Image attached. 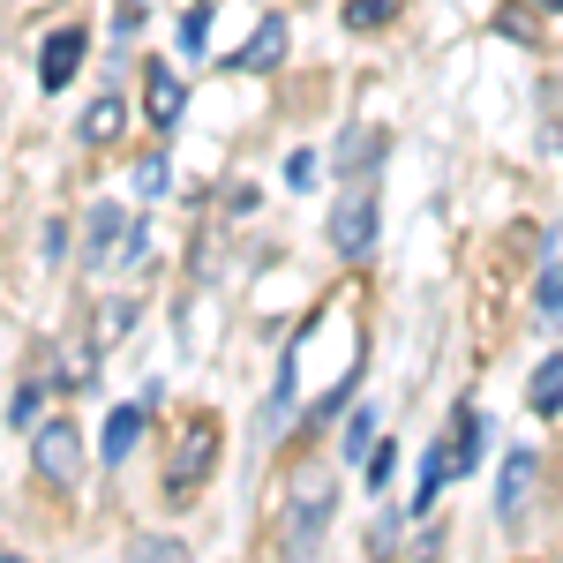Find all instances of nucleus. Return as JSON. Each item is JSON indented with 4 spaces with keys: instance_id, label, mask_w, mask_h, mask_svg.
Listing matches in <instances>:
<instances>
[{
    "instance_id": "nucleus-16",
    "label": "nucleus",
    "mask_w": 563,
    "mask_h": 563,
    "mask_svg": "<svg viewBox=\"0 0 563 563\" xmlns=\"http://www.w3.org/2000/svg\"><path fill=\"white\" fill-rule=\"evenodd\" d=\"M526 406H533V413H563V353H549V361L533 368V384H526Z\"/></svg>"
},
{
    "instance_id": "nucleus-4",
    "label": "nucleus",
    "mask_w": 563,
    "mask_h": 563,
    "mask_svg": "<svg viewBox=\"0 0 563 563\" xmlns=\"http://www.w3.org/2000/svg\"><path fill=\"white\" fill-rule=\"evenodd\" d=\"M533 496H541V459L519 443V451H504V466H496V526L519 533L526 511H533Z\"/></svg>"
},
{
    "instance_id": "nucleus-10",
    "label": "nucleus",
    "mask_w": 563,
    "mask_h": 563,
    "mask_svg": "<svg viewBox=\"0 0 563 563\" xmlns=\"http://www.w3.org/2000/svg\"><path fill=\"white\" fill-rule=\"evenodd\" d=\"M286 45H294V38H286V15H263L256 38L233 53V76H271V68L286 60Z\"/></svg>"
},
{
    "instance_id": "nucleus-7",
    "label": "nucleus",
    "mask_w": 563,
    "mask_h": 563,
    "mask_svg": "<svg viewBox=\"0 0 563 563\" xmlns=\"http://www.w3.org/2000/svg\"><path fill=\"white\" fill-rule=\"evenodd\" d=\"M496 38L563 45V0H511V8H496Z\"/></svg>"
},
{
    "instance_id": "nucleus-28",
    "label": "nucleus",
    "mask_w": 563,
    "mask_h": 563,
    "mask_svg": "<svg viewBox=\"0 0 563 563\" xmlns=\"http://www.w3.org/2000/svg\"><path fill=\"white\" fill-rule=\"evenodd\" d=\"M0 563H23V556H0Z\"/></svg>"
},
{
    "instance_id": "nucleus-25",
    "label": "nucleus",
    "mask_w": 563,
    "mask_h": 563,
    "mask_svg": "<svg viewBox=\"0 0 563 563\" xmlns=\"http://www.w3.org/2000/svg\"><path fill=\"white\" fill-rule=\"evenodd\" d=\"M390 466H398V443H376V451H368V466H361V474H368V488H384Z\"/></svg>"
},
{
    "instance_id": "nucleus-18",
    "label": "nucleus",
    "mask_w": 563,
    "mask_h": 563,
    "mask_svg": "<svg viewBox=\"0 0 563 563\" xmlns=\"http://www.w3.org/2000/svg\"><path fill=\"white\" fill-rule=\"evenodd\" d=\"M129 563H196V556H188V541H174V533H143V541H129Z\"/></svg>"
},
{
    "instance_id": "nucleus-13",
    "label": "nucleus",
    "mask_w": 563,
    "mask_h": 563,
    "mask_svg": "<svg viewBox=\"0 0 563 563\" xmlns=\"http://www.w3.org/2000/svg\"><path fill=\"white\" fill-rule=\"evenodd\" d=\"M121 129H129V98H90L84 121H76V143H84V151H106Z\"/></svg>"
},
{
    "instance_id": "nucleus-1",
    "label": "nucleus",
    "mask_w": 563,
    "mask_h": 563,
    "mask_svg": "<svg viewBox=\"0 0 563 563\" xmlns=\"http://www.w3.org/2000/svg\"><path fill=\"white\" fill-rule=\"evenodd\" d=\"M143 241H151L143 218H129L121 203H90V218H84V263L90 271H121V263H135Z\"/></svg>"
},
{
    "instance_id": "nucleus-8",
    "label": "nucleus",
    "mask_w": 563,
    "mask_h": 563,
    "mask_svg": "<svg viewBox=\"0 0 563 563\" xmlns=\"http://www.w3.org/2000/svg\"><path fill=\"white\" fill-rule=\"evenodd\" d=\"M323 526H331V481L301 488L294 526H286V563H308V556H316V549H323Z\"/></svg>"
},
{
    "instance_id": "nucleus-15",
    "label": "nucleus",
    "mask_w": 563,
    "mask_h": 563,
    "mask_svg": "<svg viewBox=\"0 0 563 563\" xmlns=\"http://www.w3.org/2000/svg\"><path fill=\"white\" fill-rule=\"evenodd\" d=\"M459 474L451 466V443H429V459H421V481H413V519H429L435 511V496H443V481Z\"/></svg>"
},
{
    "instance_id": "nucleus-9",
    "label": "nucleus",
    "mask_w": 563,
    "mask_h": 563,
    "mask_svg": "<svg viewBox=\"0 0 563 563\" xmlns=\"http://www.w3.org/2000/svg\"><path fill=\"white\" fill-rule=\"evenodd\" d=\"M143 429H151V398H135V406H113V413H106V435H98L106 466H129V451L143 443Z\"/></svg>"
},
{
    "instance_id": "nucleus-17",
    "label": "nucleus",
    "mask_w": 563,
    "mask_h": 563,
    "mask_svg": "<svg viewBox=\"0 0 563 563\" xmlns=\"http://www.w3.org/2000/svg\"><path fill=\"white\" fill-rule=\"evenodd\" d=\"M211 8L218 0H196V8H188V15H180V53H188V60H203V45H211Z\"/></svg>"
},
{
    "instance_id": "nucleus-21",
    "label": "nucleus",
    "mask_w": 563,
    "mask_h": 563,
    "mask_svg": "<svg viewBox=\"0 0 563 563\" xmlns=\"http://www.w3.org/2000/svg\"><path fill=\"white\" fill-rule=\"evenodd\" d=\"M323 180V151H294L286 158V188H316Z\"/></svg>"
},
{
    "instance_id": "nucleus-27",
    "label": "nucleus",
    "mask_w": 563,
    "mask_h": 563,
    "mask_svg": "<svg viewBox=\"0 0 563 563\" xmlns=\"http://www.w3.org/2000/svg\"><path fill=\"white\" fill-rule=\"evenodd\" d=\"M60 256H68V225L53 218V225H45V263H60Z\"/></svg>"
},
{
    "instance_id": "nucleus-12",
    "label": "nucleus",
    "mask_w": 563,
    "mask_h": 563,
    "mask_svg": "<svg viewBox=\"0 0 563 563\" xmlns=\"http://www.w3.org/2000/svg\"><path fill=\"white\" fill-rule=\"evenodd\" d=\"M143 113H151V129H174L180 121V76L166 68V60L143 68Z\"/></svg>"
},
{
    "instance_id": "nucleus-20",
    "label": "nucleus",
    "mask_w": 563,
    "mask_h": 563,
    "mask_svg": "<svg viewBox=\"0 0 563 563\" xmlns=\"http://www.w3.org/2000/svg\"><path fill=\"white\" fill-rule=\"evenodd\" d=\"M368 451H376V406H361L346 421V459L353 466H368Z\"/></svg>"
},
{
    "instance_id": "nucleus-2",
    "label": "nucleus",
    "mask_w": 563,
    "mask_h": 563,
    "mask_svg": "<svg viewBox=\"0 0 563 563\" xmlns=\"http://www.w3.org/2000/svg\"><path fill=\"white\" fill-rule=\"evenodd\" d=\"M218 451H225V429H218V413H196L188 429H180V443H174V466H166V496H196L203 481L218 474Z\"/></svg>"
},
{
    "instance_id": "nucleus-5",
    "label": "nucleus",
    "mask_w": 563,
    "mask_h": 563,
    "mask_svg": "<svg viewBox=\"0 0 563 563\" xmlns=\"http://www.w3.org/2000/svg\"><path fill=\"white\" fill-rule=\"evenodd\" d=\"M331 249H339L346 263H368V249H376V180H368V188L353 180L346 203L331 211Z\"/></svg>"
},
{
    "instance_id": "nucleus-19",
    "label": "nucleus",
    "mask_w": 563,
    "mask_h": 563,
    "mask_svg": "<svg viewBox=\"0 0 563 563\" xmlns=\"http://www.w3.org/2000/svg\"><path fill=\"white\" fill-rule=\"evenodd\" d=\"M53 398V384H23L8 398V429H38V406Z\"/></svg>"
},
{
    "instance_id": "nucleus-3",
    "label": "nucleus",
    "mask_w": 563,
    "mask_h": 563,
    "mask_svg": "<svg viewBox=\"0 0 563 563\" xmlns=\"http://www.w3.org/2000/svg\"><path fill=\"white\" fill-rule=\"evenodd\" d=\"M31 466H38L45 488H68V481H76V466H84V435H76L68 413H53V421L31 429Z\"/></svg>"
},
{
    "instance_id": "nucleus-11",
    "label": "nucleus",
    "mask_w": 563,
    "mask_h": 563,
    "mask_svg": "<svg viewBox=\"0 0 563 563\" xmlns=\"http://www.w3.org/2000/svg\"><path fill=\"white\" fill-rule=\"evenodd\" d=\"M451 466L459 474L488 466V421H481V406H459V421H451Z\"/></svg>"
},
{
    "instance_id": "nucleus-14",
    "label": "nucleus",
    "mask_w": 563,
    "mask_h": 563,
    "mask_svg": "<svg viewBox=\"0 0 563 563\" xmlns=\"http://www.w3.org/2000/svg\"><path fill=\"white\" fill-rule=\"evenodd\" d=\"M135 316H143V308H135V294H113V301H98V316H90V353L121 346V339L135 331Z\"/></svg>"
},
{
    "instance_id": "nucleus-24",
    "label": "nucleus",
    "mask_w": 563,
    "mask_h": 563,
    "mask_svg": "<svg viewBox=\"0 0 563 563\" xmlns=\"http://www.w3.org/2000/svg\"><path fill=\"white\" fill-rule=\"evenodd\" d=\"M166 151H151V158H143V166H135V188H143V196H166Z\"/></svg>"
},
{
    "instance_id": "nucleus-6",
    "label": "nucleus",
    "mask_w": 563,
    "mask_h": 563,
    "mask_svg": "<svg viewBox=\"0 0 563 563\" xmlns=\"http://www.w3.org/2000/svg\"><path fill=\"white\" fill-rule=\"evenodd\" d=\"M84 53H90L84 23H60V31H45V38H38V90H45V98H60V90L76 84Z\"/></svg>"
},
{
    "instance_id": "nucleus-22",
    "label": "nucleus",
    "mask_w": 563,
    "mask_h": 563,
    "mask_svg": "<svg viewBox=\"0 0 563 563\" xmlns=\"http://www.w3.org/2000/svg\"><path fill=\"white\" fill-rule=\"evenodd\" d=\"M390 23V0H346V31H376Z\"/></svg>"
},
{
    "instance_id": "nucleus-26",
    "label": "nucleus",
    "mask_w": 563,
    "mask_h": 563,
    "mask_svg": "<svg viewBox=\"0 0 563 563\" xmlns=\"http://www.w3.org/2000/svg\"><path fill=\"white\" fill-rule=\"evenodd\" d=\"M113 31H121V38L143 31V0H121V8H113Z\"/></svg>"
},
{
    "instance_id": "nucleus-23",
    "label": "nucleus",
    "mask_w": 563,
    "mask_h": 563,
    "mask_svg": "<svg viewBox=\"0 0 563 563\" xmlns=\"http://www.w3.org/2000/svg\"><path fill=\"white\" fill-rule=\"evenodd\" d=\"M533 301H541V316H549V323H563V263L541 278V286H533Z\"/></svg>"
}]
</instances>
